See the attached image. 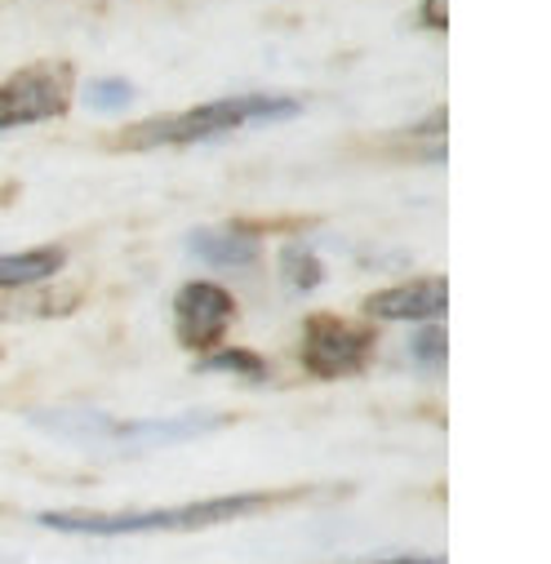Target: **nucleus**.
<instances>
[{"mask_svg": "<svg viewBox=\"0 0 551 564\" xmlns=\"http://www.w3.org/2000/svg\"><path fill=\"white\" fill-rule=\"evenodd\" d=\"M63 262H67V253L58 245L23 249V253H0V294L41 285V280H50V275L63 271Z\"/></svg>", "mask_w": 551, "mask_h": 564, "instance_id": "nucleus-9", "label": "nucleus"}, {"mask_svg": "<svg viewBox=\"0 0 551 564\" xmlns=\"http://www.w3.org/2000/svg\"><path fill=\"white\" fill-rule=\"evenodd\" d=\"M419 19H423V28H432V32H445V28H450V0H423Z\"/></svg>", "mask_w": 551, "mask_h": 564, "instance_id": "nucleus-14", "label": "nucleus"}, {"mask_svg": "<svg viewBox=\"0 0 551 564\" xmlns=\"http://www.w3.org/2000/svg\"><path fill=\"white\" fill-rule=\"evenodd\" d=\"M369 564H445L441 555H387V560H369Z\"/></svg>", "mask_w": 551, "mask_h": 564, "instance_id": "nucleus-15", "label": "nucleus"}, {"mask_svg": "<svg viewBox=\"0 0 551 564\" xmlns=\"http://www.w3.org/2000/svg\"><path fill=\"white\" fill-rule=\"evenodd\" d=\"M85 102H89L94 111H120V107L133 102V85L120 80V76H102V80H94V85L85 89Z\"/></svg>", "mask_w": 551, "mask_h": 564, "instance_id": "nucleus-13", "label": "nucleus"}, {"mask_svg": "<svg viewBox=\"0 0 551 564\" xmlns=\"http://www.w3.org/2000/svg\"><path fill=\"white\" fill-rule=\"evenodd\" d=\"M281 275L290 280L294 290H316L321 280H325V267H321V258L307 249V245H285L281 249Z\"/></svg>", "mask_w": 551, "mask_h": 564, "instance_id": "nucleus-11", "label": "nucleus"}, {"mask_svg": "<svg viewBox=\"0 0 551 564\" xmlns=\"http://www.w3.org/2000/svg\"><path fill=\"white\" fill-rule=\"evenodd\" d=\"M36 427L76 441V445H102L116 454H148L161 445H183V441H201L218 427H227L231 417L223 413H179V417H138V422H120L107 417L98 409H41L32 413Z\"/></svg>", "mask_w": 551, "mask_h": 564, "instance_id": "nucleus-3", "label": "nucleus"}, {"mask_svg": "<svg viewBox=\"0 0 551 564\" xmlns=\"http://www.w3.org/2000/svg\"><path fill=\"white\" fill-rule=\"evenodd\" d=\"M445 351H450V338H445L441 325H423L419 334L409 338V356L419 360L423 369H441L445 365Z\"/></svg>", "mask_w": 551, "mask_h": 564, "instance_id": "nucleus-12", "label": "nucleus"}, {"mask_svg": "<svg viewBox=\"0 0 551 564\" xmlns=\"http://www.w3.org/2000/svg\"><path fill=\"white\" fill-rule=\"evenodd\" d=\"M450 312V285L445 275H419L404 280V285L378 290L365 299V316L369 321H409V325H432Z\"/></svg>", "mask_w": 551, "mask_h": 564, "instance_id": "nucleus-7", "label": "nucleus"}, {"mask_svg": "<svg viewBox=\"0 0 551 564\" xmlns=\"http://www.w3.org/2000/svg\"><path fill=\"white\" fill-rule=\"evenodd\" d=\"M201 373H231V378H245V382H267L271 365L249 347H218V351L201 356Z\"/></svg>", "mask_w": 551, "mask_h": 564, "instance_id": "nucleus-10", "label": "nucleus"}, {"mask_svg": "<svg viewBox=\"0 0 551 564\" xmlns=\"http://www.w3.org/2000/svg\"><path fill=\"white\" fill-rule=\"evenodd\" d=\"M374 343H378V334L369 325L343 321L334 312H316V316L303 321V347H299V356H303V369L312 378L334 382V378L360 373L369 365V356H374Z\"/></svg>", "mask_w": 551, "mask_h": 564, "instance_id": "nucleus-4", "label": "nucleus"}, {"mask_svg": "<svg viewBox=\"0 0 551 564\" xmlns=\"http://www.w3.org/2000/svg\"><path fill=\"white\" fill-rule=\"evenodd\" d=\"M187 253L209 262V267H253L262 258V236L249 231L245 223H223V227H196L187 236Z\"/></svg>", "mask_w": 551, "mask_h": 564, "instance_id": "nucleus-8", "label": "nucleus"}, {"mask_svg": "<svg viewBox=\"0 0 551 564\" xmlns=\"http://www.w3.org/2000/svg\"><path fill=\"white\" fill-rule=\"evenodd\" d=\"M312 498V489H249L223 498H196L179 507H125V511H41L36 524L54 533H85V538H133V533H196L214 524H231L245 516H262Z\"/></svg>", "mask_w": 551, "mask_h": 564, "instance_id": "nucleus-1", "label": "nucleus"}, {"mask_svg": "<svg viewBox=\"0 0 551 564\" xmlns=\"http://www.w3.org/2000/svg\"><path fill=\"white\" fill-rule=\"evenodd\" d=\"M236 321V299L214 280H187L174 294V334L187 351H214Z\"/></svg>", "mask_w": 551, "mask_h": 564, "instance_id": "nucleus-6", "label": "nucleus"}, {"mask_svg": "<svg viewBox=\"0 0 551 564\" xmlns=\"http://www.w3.org/2000/svg\"><path fill=\"white\" fill-rule=\"evenodd\" d=\"M72 89H76L72 63H32L14 72L10 80H0V129L63 116L72 107Z\"/></svg>", "mask_w": 551, "mask_h": 564, "instance_id": "nucleus-5", "label": "nucleus"}, {"mask_svg": "<svg viewBox=\"0 0 551 564\" xmlns=\"http://www.w3.org/2000/svg\"><path fill=\"white\" fill-rule=\"evenodd\" d=\"M303 111L299 98L285 94H231V98H214L174 116H148L129 129H120L111 138L116 152H156V148H187V143H205V138H223L236 133L245 124H276V120H294Z\"/></svg>", "mask_w": 551, "mask_h": 564, "instance_id": "nucleus-2", "label": "nucleus"}]
</instances>
